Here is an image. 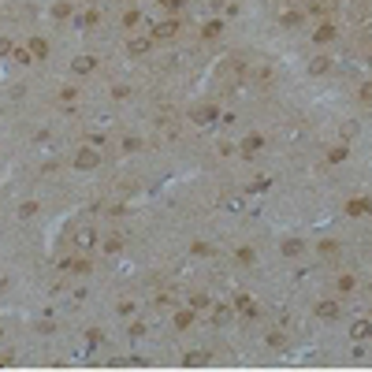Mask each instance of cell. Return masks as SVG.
Returning <instances> with one entry per match:
<instances>
[{"label":"cell","mask_w":372,"mask_h":372,"mask_svg":"<svg viewBox=\"0 0 372 372\" xmlns=\"http://www.w3.org/2000/svg\"><path fill=\"white\" fill-rule=\"evenodd\" d=\"M97 164H101L97 149H78V153H75V168H78V171H93Z\"/></svg>","instance_id":"cell-1"},{"label":"cell","mask_w":372,"mask_h":372,"mask_svg":"<svg viewBox=\"0 0 372 372\" xmlns=\"http://www.w3.org/2000/svg\"><path fill=\"white\" fill-rule=\"evenodd\" d=\"M175 34H179V19H164V23L153 26V37H156V41H171Z\"/></svg>","instance_id":"cell-2"},{"label":"cell","mask_w":372,"mask_h":372,"mask_svg":"<svg viewBox=\"0 0 372 372\" xmlns=\"http://www.w3.org/2000/svg\"><path fill=\"white\" fill-rule=\"evenodd\" d=\"M339 316V305L335 302H320L316 305V320H335Z\"/></svg>","instance_id":"cell-3"},{"label":"cell","mask_w":372,"mask_h":372,"mask_svg":"<svg viewBox=\"0 0 372 372\" xmlns=\"http://www.w3.org/2000/svg\"><path fill=\"white\" fill-rule=\"evenodd\" d=\"M190 116H194L197 123H212V119H216V108H212V104H197Z\"/></svg>","instance_id":"cell-4"},{"label":"cell","mask_w":372,"mask_h":372,"mask_svg":"<svg viewBox=\"0 0 372 372\" xmlns=\"http://www.w3.org/2000/svg\"><path fill=\"white\" fill-rule=\"evenodd\" d=\"M302 238H287V242H283V257H302Z\"/></svg>","instance_id":"cell-5"},{"label":"cell","mask_w":372,"mask_h":372,"mask_svg":"<svg viewBox=\"0 0 372 372\" xmlns=\"http://www.w3.org/2000/svg\"><path fill=\"white\" fill-rule=\"evenodd\" d=\"M71 67H75V75H90V71L97 67V63H93V56H78L75 63H71Z\"/></svg>","instance_id":"cell-6"},{"label":"cell","mask_w":372,"mask_h":372,"mask_svg":"<svg viewBox=\"0 0 372 372\" xmlns=\"http://www.w3.org/2000/svg\"><path fill=\"white\" fill-rule=\"evenodd\" d=\"M261 145H264L261 134H249V138L242 142V153H249V156H253V153H261Z\"/></svg>","instance_id":"cell-7"},{"label":"cell","mask_w":372,"mask_h":372,"mask_svg":"<svg viewBox=\"0 0 372 372\" xmlns=\"http://www.w3.org/2000/svg\"><path fill=\"white\" fill-rule=\"evenodd\" d=\"M30 56H34V60H45V56H49V45H45L41 37H34V41H30Z\"/></svg>","instance_id":"cell-8"},{"label":"cell","mask_w":372,"mask_h":372,"mask_svg":"<svg viewBox=\"0 0 372 372\" xmlns=\"http://www.w3.org/2000/svg\"><path fill=\"white\" fill-rule=\"evenodd\" d=\"M235 261H238V264H253V261H257V253L249 249V246H242V249L235 253Z\"/></svg>","instance_id":"cell-9"},{"label":"cell","mask_w":372,"mask_h":372,"mask_svg":"<svg viewBox=\"0 0 372 372\" xmlns=\"http://www.w3.org/2000/svg\"><path fill=\"white\" fill-rule=\"evenodd\" d=\"M190 324H194V313H190V309L175 313V328H179V331H183V328H190Z\"/></svg>","instance_id":"cell-10"},{"label":"cell","mask_w":372,"mask_h":372,"mask_svg":"<svg viewBox=\"0 0 372 372\" xmlns=\"http://www.w3.org/2000/svg\"><path fill=\"white\" fill-rule=\"evenodd\" d=\"M328 67H331V63H328V56H316L313 63H309V71H313V75H324Z\"/></svg>","instance_id":"cell-11"},{"label":"cell","mask_w":372,"mask_h":372,"mask_svg":"<svg viewBox=\"0 0 372 372\" xmlns=\"http://www.w3.org/2000/svg\"><path fill=\"white\" fill-rule=\"evenodd\" d=\"M331 37H335V26H331V23L316 30V41H320V45H324V41H331Z\"/></svg>","instance_id":"cell-12"},{"label":"cell","mask_w":372,"mask_h":372,"mask_svg":"<svg viewBox=\"0 0 372 372\" xmlns=\"http://www.w3.org/2000/svg\"><path fill=\"white\" fill-rule=\"evenodd\" d=\"M145 49H149V37H134V41H130V52H134V56H142Z\"/></svg>","instance_id":"cell-13"},{"label":"cell","mask_w":372,"mask_h":372,"mask_svg":"<svg viewBox=\"0 0 372 372\" xmlns=\"http://www.w3.org/2000/svg\"><path fill=\"white\" fill-rule=\"evenodd\" d=\"M346 212H350V216H361V212H365V197H354V201L346 205Z\"/></svg>","instance_id":"cell-14"},{"label":"cell","mask_w":372,"mask_h":372,"mask_svg":"<svg viewBox=\"0 0 372 372\" xmlns=\"http://www.w3.org/2000/svg\"><path fill=\"white\" fill-rule=\"evenodd\" d=\"M354 339H369L372 335V324H354V331H350Z\"/></svg>","instance_id":"cell-15"},{"label":"cell","mask_w":372,"mask_h":372,"mask_svg":"<svg viewBox=\"0 0 372 372\" xmlns=\"http://www.w3.org/2000/svg\"><path fill=\"white\" fill-rule=\"evenodd\" d=\"M328 160H331V164H339V160H346V145H335V149L328 153Z\"/></svg>","instance_id":"cell-16"},{"label":"cell","mask_w":372,"mask_h":372,"mask_svg":"<svg viewBox=\"0 0 372 372\" xmlns=\"http://www.w3.org/2000/svg\"><path fill=\"white\" fill-rule=\"evenodd\" d=\"M354 287H357V279H354V276H342V279H339V290H342V294H350Z\"/></svg>","instance_id":"cell-17"},{"label":"cell","mask_w":372,"mask_h":372,"mask_svg":"<svg viewBox=\"0 0 372 372\" xmlns=\"http://www.w3.org/2000/svg\"><path fill=\"white\" fill-rule=\"evenodd\" d=\"M209 302H212L209 294H194V298H190V305H194V309H209Z\"/></svg>","instance_id":"cell-18"},{"label":"cell","mask_w":372,"mask_h":372,"mask_svg":"<svg viewBox=\"0 0 372 372\" xmlns=\"http://www.w3.org/2000/svg\"><path fill=\"white\" fill-rule=\"evenodd\" d=\"M335 253H339L335 242H320V257H335Z\"/></svg>","instance_id":"cell-19"},{"label":"cell","mask_w":372,"mask_h":372,"mask_svg":"<svg viewBox=\"0 0 372 372\" xmlns=\"http://www.w3.org/2000/svg\"><path fill=\"white\" fill-rule=\"evenodd\" d=\"M201 34H205V37H216V34H220V23H205Z\"/></svg>","instance_id":"cell-20"},{"label":"cell","mask_w":372,"mask_h":372,"mask_svg":"<svg viewBox=\"0 0 372 372\" xmlns=\"http://www.w3.org/2000/svg\"><path fill=\"white\" fill-rule=\"evenodd\" d=\"M142 23V15H138V11H127V19H123V26H138Z\"/></svg>","instance_id":"cell-21"},{"label":"cell","mask_w":372,"mask_h":372,"mask_svg":"<svg viewBox=\"0 0 372 372\" xmlns=\"http://www.w3.org/2000/svg\"><path fill=\"white\" fill-rule=\"evenodd\" d=\"M186 365H190V369H197V365H205V354H190V357H186Z\"/></svg>","instance_id":"cell-22"},{"label":"cell","mask_w":372,"mask_h":372,"mask_svg":"<svg viewBox=\"0 0 372 372\" xmlns=\"http://www.w3.org/2000/svg\"><path fill=\"white\" fill-rule=\"evenodd\" d=\"M302 23V15H294V11H290V15H283V26H298Z\"/></svg>","instance_id":"cell-23"},{"label":"cell","mask_w":372,"mask_h":372,"mask_svg":"<svg viewBox=\"0 0 372 372\" xmlns=\"http://www.w3.org/2000/svg\"><path fill=\"white\" fill-rule=\"evenodd\" d=\"M78 246H93V231H82V235H78Z\"/></svg>","instance_id":"cell-24"},{"label":"cell","mask_w":372,"mask_h":372,"mask_svg":"<svg viewBox=\"0 0 372 372\" xmlns=\"http://www.w3.org/2000/svg\"><path fill=\"white\" fill-rule=\"evenodd\" d=\"M361 101H372V82H365V86H361Z\"/></svg>","instance_id":"cell-25"},{"label":"cell","mask_w":372,"mask_h":372,"mask_svg":"<svg viewBox=\"0 0 372 372\" xmlns=\"http://www.w3.org/2000/svg\"><path fill=\"white\" fill-rule=\"evenodd\" d=\"M8 52H11V41H8V37H0V56H8Z\"/></svg>","instance_id":"cell-26"},{"label":"cell","mask_w":372,"mask_h":372,"mask_svg":"<svg viewBox=\"0 0 372 372\" xmlns=\"http://www.w3.org/2000/svg\"><path fill=\"white\" fill-rule=\"evenodd\" d=\"M164 8H183V0H160Z\"/></svg>","instance_id":"cell-27"},{"label":"cell","mask_w":372,"mask_h":372,"mask_svg":"<svg viewBox=\"0 0 372 372\" xmlns=\"http://www.w3.org/2000/svg\"><path fill=\"white\" fill-rule=\"evenodd\" d=\"M365 212H372V197H365Z\"/></svg>","instance_id":"cell-28"}]
</instances>
